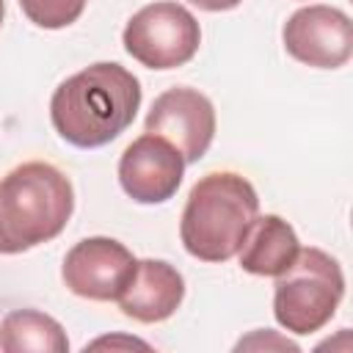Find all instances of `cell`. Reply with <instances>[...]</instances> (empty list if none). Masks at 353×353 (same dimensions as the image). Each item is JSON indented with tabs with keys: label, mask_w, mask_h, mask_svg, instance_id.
I'll list each match as a JSON object with an SVG mask.
<instances>
[{
	"label": "cell",
	"mask_w": 353,
	"mask_h": 353,
	"mask_svg": "<svg viewBox=\"0 0 353 353\" xmlns=\"http://www.w3.org/2000/svg\"><path fill=\"white\" fill-rule=\"evenodd\" d=\"M185 157L154 132L138 135L119 157V185L138 204H165L182 185Z\"/></svg>",
	"instance_id": "cell-9"
},
{
	"label": "cell",
	"mask_w": 353,
	"mask_h": 353,
	"mask_svg": "<svg viewBox=\"0 0 353 353\" xmlns=\"http://www.w3.org/2000/svg\"><path fill=\"white\" fill-rule=\"evenodd\" d=\"M342 295V265L317 245H301L295 262L276 276L273 317L287 334L309 336L331 323Z\"/></svg>",
	"instance_id": "cell-4"
},
{
	"label": "cell",
	"mask_w": 353,
	"mask_h": 353,
	"mask_svg": "<svg viewBox=\"0 0 353 353\" xmlns=\"http://www.w3.org/2000/svg\"><path fill=\"white\" fill-rule=\"evenodd\" d=\"M3 353H66L69 336L63 325L39 309H11L0 320Z\"/></svg>",
	"instance_id": "cell-12"
},
{
	"label": "cell",
	"mask_w": 353,
	"mask_h": 353,
	"mask_svg": "<svg viewBox=\"0 0 353 353\" xmlns=\"http://www.w3.org/2000/svg\"><path fill=\"white\" fill-rule=\"evenodd\" d=\"M185 298L182 273L165 259H138L130 281L119 292L116 303L124 317L135 323H163L168 320Z\"/></svg>",
	"instance_id": "cell-10"
},
{
	"label": "cell",
	"mask_w": 353,
	"mask_h": 353,
	"mask_svg": "<svg viewBox=\"0 0 353 353\" xmlns=\"http://www.w3.org/2000/svg\"><path fill=\"white\" fill-rule=\"evenodd\" d=\"M121 44L127 55H132L146 69H179L199 52L201 28L185 6L174 0H157L138 8L127 19Z\"/></svg>",
	"instance_id": "cell-5"
},
{
	"label": "cell",
	"mask_w": 353,
	"mask_h": 353,
	"mask_svg": "<svg viewBox=\"0 0 353 353\" xmlns=\"http://www.w3.org/2000/svg\"><path fill=\"white\" fill-rule=\"evenodd\" d=\"M74 212L69 176L44 160H28L0 176V254H22L55 240Z\"/></svg>",
	"instance_id": "cell-2"
},
{
	"label": "cell",
	"mask_w": 353,
	"mask_h": 353,
	"mask_svg": "<svg viewBox=\"0 0 353 353\" xmlns=\"http://www.w3.org/2000/svg\"><path fill=\"white\" fill-rule=\"evenodd\" d=\"M88 0H19L28 22L44 30H61L80 19Z\"/></svg>",
	"instance_id": "cell-13"
},
{
	"label": "cell",
	"mask_w": 353,
	"mask_h": 353,
	"mask_svg": "<svg viewBox=\"0 0 353 353\" xmlns=\"http://www.w3.org/2000/svg\"><path fill=\"white\" fill-rule=\"evenodd\" d=\"M190 6H196V8H201V11H232V8H237L243 0H188Z\"/></svg>",
	"instance_id": "cell-16"
},
{
	"label": "cell",
	"mask_w": 353,
	"mask_h": 353,
	"mask_svg": "<svg viewBox=\"0 0 353 353\" xmlns=\"http://www.w3.org/2000/svg\"><path fill=\"white\" fill-rule=\"evenodd\" d=\"M132 251L105 234L83 237L74 243L61 265V279L69 292L85 301H116L135 270Z\"/></svg>",
	"instance_id": "cell-7"
},
{
	"label": "cell",
	"mask_w": 353,
	"mask_h": 353,
	"mask_svg": "<svg viewBox=\"0 0 353 353\" xmlns=\"http://www.w3.org/2000/svg\"><path fill=\"white\" fill-rule=\"evenodd\" d=\"M298 350V345L292 342V339H287V336H279L276 331H268V328H259V331H254V334H248L245 339H240L237 345H234V350Z\"/></svg>",
	"instance_id": "cell-14"
},
{
	"label": "cell",
	"mask_w": 353,
	"mask_h": 353,
	"mask_svg": "<svg viewBox=\"0 0 353 353\" xmlns=\"http://www.w3.org/2000/svg\"><path fill=\"white\" fill-rule=\"evenodd\" d=\"M298 251H301V240H298L295 229L290 226V221L268 212V215L254 218V223L237 251V259L245 273L276 279L295 262Z\"/></svg>",
	"instance_id": "cell-11"
},
{
	"label": "cell",
	"mask_w": 353,
	"mask_h": 353,
	"mask_svg": "<svg viewBox=\"0 0 353 353\" xmlns=\"http://www.w3.org/2000/svg\"><path fill=\"white\" fill-rule=\"evenodd\" d=\"M99 347H110V350H116V347H141V350H149L152 345L149 342H143V339H138V336H121V334H113V336H99V339H94V342H88L85 345V350H99Z\"/></svg>",
	"instance_id": "cell-15"
},
{
	"label": "cell",
	"mask_w": 353,
	"mask_h": 353,
	"mask_svg": "<svg viewBox=\"0 0 353 353\" xmlns=\"http://www.w3.org/2000/svg\"><path fill=\"white\" fill-rule=\"evenodd\" d=\"M256 215L259 196L243 174L210 171L190 188L182 207V248L201 262H226L237 256Z\"/></svg>",
	"instance_id": "cell-3"
},
{
	"label": "cell",
	"mask_w": 353,
	"mask_h": 353,
	"mask_svg": "<svg viewBox=\"0 0 353 353\" xmlns=\"http://www.w3.org/2000/svg\"><path fill=\"white\" fill-rule=\"evenodd\" d=\"M281 44L290 58L312 69H339L353 55V22L334 6H303L281 28Z\"/></svg>",
	"instance_id": "cell-6"
},
{
	"label": "cell",
	"mask_w": 353,
	"mask_h": 353,
	"mask_svg": "<svg viewBox=\"0 0 353 353\" xmlns=\"http://www.w3.org/2000/svg\"><path fill=\"white\" fill-rule=\"evenodd\" d=\"M141 80L116 61H97L50 97L52 130L77 149H99L116 141L138 116Z\"/></svg>",
	"instance_id": "cell-1"
},
{
	"label": "cell",
	"mask_w": 353,
	"mask_h": 353,
	"mask_svg": "<svg viewBox=\"0 0 353 353\" xmlns=\"http://www.w3.org/2000/svg\"><path fill=\"white\" fill-rule=\"evenodd\" d=\"M143 127L174 143L185 163H199L215 138V108L199 88L174 85L154 97Z\"/></svg>",
	"instance_id": "cell-8"
},
{
	"label": "cell",
	"mask_w": 353,
	"mask_h": 353,
	"mask_svg": "<svg viewBox=\"0 0 353 353\" xmlns=\"http://www.w3.org/2000/svg\"><path fill=\"white\" fill-rule=\"evenodd\" d=\"M3 17H6V0H0V28H3Z\"/></svg>",
	"instance_id": "cell-17"
}]
</instances>
